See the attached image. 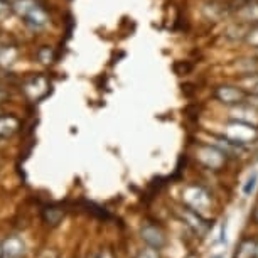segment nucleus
<instances>
[{"mask_svg":"<svg viewBox=\"0 0 258 258\" xmlns=\"http://www.w3.org/2000/svg\"><path fill=\"white\" fill-rule=\"evenodd\" d=\"M256 135L258 132H256L255 125L245 123V121H236V120H233L231 123L226 126V132H225V137L243 145V147H245L246 144L253 142V140L256 139Z\"/></svg>","mask_w":258,"mask_h":258,"instance_id":"nucleus-1","label":"nucleus"},{"mask_svg":"<svg viewBox=\"0 0 258 258\" xmlns=\"http://www.w3.org/2000/svg\"><path fill=\"white\" fill-rule=\"evenodd\" d=\"M246 91L238 85H220L214 90V98L226 106H236L245 101Z\"/></svg>","mask_w":258,"mask_h":258,"instance_id":"nucleus-2","label":"nucleus"},{"mask_svg":"<svg viewBox=\"0 0 258 258\" xmlns=\"http://www.w3.org/2000/svg\"><path fill=\"white\" fill-rule=\"evenodd\" d=\"M198 157L204 165H208V167H211V169L221 167L223 162H225V154H223L216 145H213V147L211 145H204V147L199 149Z\"/></svg>","mask_w":258,"mask_h":258,"instance_id":"nucleus-3","label":"nucleus"},{"mask_svg":"<svg viewBox=\"0 0 258 258\" xmlns=\"http://www.w3.org/2000/svg\"><path fill=\"white\" fill-rule=\"evenodd\" d=\"M236 19L240 24H246V26H256L258 24V0H251V2H243L240 7L236 9Z\"/></svg>","mask_w":258,"mask_h":258,"instance_id":"nucleus-4","label":"nucleus"},{"mask_svg":"<svg viewBox=\"0 0 258 258\" xmlns=\"http://www.w3.org/2000/svg\"><path fill=\"white\" fill-rule=\"evenodd\" d=\"M231 118L236 121H245V123L255 125L258 123V111L253 110L251 106H248L245 103L231 106Z\"/></svg>","mask_w":258,"mask_h":258,"instance_id":"nucleus-5","label":"nucleus"},{"mask_svg":"<svg viewBox=\"0 0 258 258\" xmlns=\"http://www.w3.org/2000/svg\"><path fill=\"white\" fill-rule=\"evenodd\" d=\"M186 201L189 206H192V209H199V211H201L203 208L208 206L209 198L201 187L194 186V187H189L186 191Z\"/></svg>","mask_w":258,"mask_h":258,"instance_id":"nucleus-6","label":"nucleus"},{"mask_svg":"<svg viewBox=\"0 0 258 258\" xmlns=\"http://www.w3.org/2000/svg\"><path fill=\"white\" fill-rule=\"evenodd\" d=\"M142 238L145 240V243L147 245H150L152 248H162L164 246V243H165V236H164V233L157 230L155 226L152 225H147L142 230Z\"/></svg>","mask_w":258,"mask_h":258,"instance_id":"nucleus-7","label":"nucleus"},{"mask_svg":"<svg viewBox=\"0 0 258 258\" xmlns=\"http://www.w3.org/2000/svg\"><path fill=\"white\" fill-rule=\"evenodd\" d=\"M235 68L238 71V75L243 76H251L258 73V57H245V59H238L235 62Z\"/></svg>","mask_w":258,"mask_h":258,"instance_id":"nucleus-8","label":"nucleus"},{"mask_svg":"<svg viewBox=\"0 0 258 258\" xmlns=\"http://www.w3.org/2000/svg\"><path fill=\"white\" fill-rule=\"evenodd\" d=\"M24 19H26V22H27L32 29H41V27H44L46 24H47V21H49V19H47V14H46L44 11H42V9L39 7V6L34 7L32 11L29 12Z\"/></svg>","mask_w":258,"mask_h":258,"instance_id":"nucleus-9","label":"nucleus"},{"mask_svg":"<svg viewBox=\"0 0 258 258\" xmlns=\"http://www.w3.org/2000/svg\"><path fill=\"white\" fill-rule=\"evenodd\" d=\"M2 251H4V256H9V258H17L21 256L24 253V243L19 240V238H7L2 245Z\"/></svg>","mask_w":258,"mask_h":258,"instance_id":"nucleus-10","label":"nucleus"},{"mask_svg":"<svg viewBox=\"0 0 258 258\" xmlns=\"http://www.w3.org/2000/svg\"><path fill=\"white\" fill-rule=\"evenodd\" d=\"M47 90V81L46 78L42 76H37L34 78V80H31L26 85V93L31 96V98H39L41 95H44Z\"/></svg>","mask_w":258,"mask_h":258,"instance_id":"nucleus-11","label":"nucleus"},{"mask_svg":"<svg viewBox=\"0 0 258 258\" xmlns=\"http://www.w3.org/2000/svg\"><path fill=\"white\" fill-rule=\"evenodd\" d=\"M19 121L16 116L4 115L0 116V139H9L17 132Z\"/></svg>","mask_w":258,"mask_h":258,"instance_id":"nucleus-12","label":"nucleus"},{"mask_svg":"<svg viewBox=\"0 0 258 258\" xmlns=\"http://www.w3.org/2000/svg\"><path fill=\"white\" fill-rule=\"evenodd\" d=\"M184 218H186L187 225L192 226L196 231H204L208 228L206 223L201 220V216L196 211H192V209H184Z\"/></svg>","mask_w":258,"mask_h":258,"instance_id":"nucleus-13","label":"nucleus"},{"mask_svg":"<svg viewBox=\"0 0 258 258\" xmlns=\"http://www.w3.org/2000/svg\"><path fill=\"white\" fill-rule=\"evenodd\" d=\"M238 86L241 90H245L246 93H255L258 95V73L251 76H243L238 80Z\"/></svg>","mask_w":258,"mask_h":258,"instance_id":"nucleus-14","label":"nucleus"},{"mask_svg":"<svg viewBox=\"0 0 258 258\" xmlns=\"http://www.w3.org/2000/svg\"><path fill=\"white\" fill-rule=\"evenodd\" d=\"M37 4L34 0H14L12 2V11L21 17H26L29 12L36 7Z\"/></svg>","mask_w":258,"mask_h":258,"instance_id":"nucleus-15","label":"nucleus"},{"mask_svg":"<svg viewBox=\"0 0 258 258\" xmlns=\"http://www.w3.org/2000/svg\"><path fill=\"white\" fill-rule=\"evenodd\" d=\"M17 59V49L16 47H0V66L7 68L14 64Z\"/></svg>","mask_w":258,"mask_h":258,"instance_id":"nucleus-16","label":"nucleus"},{"mask_svg":"<svg viewBox=\"0 0 258 258\" xmlns=\"http://www.w3.org/2000/svg\"><path fill=\"white\" fill-rule=\"evenodd\" d=\"M255 251H256L255 243H253L251 240H245L241 243L240 250H238L235 258H251L253 255H255Z\"/></svg>","mask_w":258,"mask_h":258,"instance_id":"nucleus-17","label":"nucleus"},{"mask_svg":"<svg viewBox=\"0 0 258 258\" xmlns=\"http://www.w3.org/2000/svg\"><path fill=\"white\" fill-rule=\"evenodd\" d=\"M245 44L253 47V49H258V24H256V26H250V29L246 31Z\"/></svg>","mask_w":258,"mask_h":258,"instance_id":"nucleus-18","label":"nucleus"},{"mask_svg":"<svg viewBox=\"0 0 258 258\" xmlns=\"http://www.w3.org/2000/svg\"><path fill=\"white\" fill-rule=\"evenodd\" d=\"M37 59L42 62V64H49L54 59V51L51 49L49 46H44L37 51Z\"/></svg>","mask_w":258,"mask_h":258,"instance_id":"nucleus-19","label":"nucleus"},{"mask_svg":"<svg viewBox=\"0 0 258 258\" xmlns=\"http://www.w3.org/2000/svg\"><path fill=\"white\" fill-rule=\"evenodd\" d=\"M62 218V211L61 209H56V208H47L44 211V220L47 223H51V225H56L57 221H59Z\"/></svg>","mask_w":258,"mask_h":258,"instance_id":"nucleus-20","label":"nucleus"},{"mask_svg":"<svg viewBox=\"0 0 258 258\" xmlns=\"http://www.w3.org/2000/svg\"><path fill=\"white\" fill-rule=\"evenodd\" d=\"M12 12V4L6 2V0H0V21L7 19Z\"/></svg>","mask_w":258,"mask_h":258,"instance_id":"nucleus-21","label":"nucleus"},{"mask_svg":"<svg viewBox=\"0 0 258 258\" xmlns=\"http://www.w3.org/2000/svg\"><path fill=\"white\" fill-rule=\"evenodd\" d=\"M256 179H258V174H256V172H255V174H251V176L248 177V181H246V184H245V187H243V192H245L246 196H250L251 191L255 189Z\"/></svg>","mask_w":258,"mask_h":258,"instance_id":"nucleus-22","label":"nucleus"},{"mask_svg":"<svg viewBox=\"0 0 258 258\" xmlns=\"http://www.w3.org/2000/svg\"><path fill=\"white\" fill-rule=\"evenodd\" d=\"M243 103L248 105V106H251L253 110L258 111V95H255V93H246L245 101H243Z\"/></svg>","mask_w":258,"mask_h":258,"instance_id":"nucleus-23","label":"nucleus"},{"mask_svg":"<svg viewBox=\"0 0 258 258\" xmlns=\"http://www.w3.org/2000/svg\"><path fill=\"white\" fill-rule=\"evenodd\" d=\"M140 258H157V256H155L154 251H144L142 255H140Z\"/></svg>","mask_w":258,"mask_h":258,"instance_id":"nucleus-24","label":"nucleus"},{"mask_svg":"<svg viewBox=\"0 0 258 258\" xmlns=\"http://www.w3.org/2000/svg\"><path fill=\"white\" fill-rule=\"evenodd\" d=\"M6 98H7V93L4 90H0V103H2V101L6 100Z\"/></svg>","mask_w":258,"mask_h":258,"instance_id":"nucleus-25","label":"nucleus"},{"mask_svg":"<svg viewBox=\"0 0 258 258\" xmlns=\"http://www.w3.org/2000/svg\"><path fill=\"white\" fill-rule=\"evenodd\" d=\"M101 258H111V255H110V253H108V251H105V253H103V255H101Z\"/></svg>","mask_w":258,"mask_h":258,"instance_id":"nucleus-26","label":"nucleus"},{"mask_svg":"<svg viewBox=\"0 0 258 258\" xmlns=\"http://www.w3.org/2000/svg\"><path fill=\"white\" fill-rule=\"evenodd\" d=\"M4 256V251H2V248H0V258H2Z\"/></svg>","mask_w":258,"mask_h":258,"instance_id":"nucleus-27","label":"nucleus"},{"mask_svg":"<svg viewBox=\"0 0 258 258\" xmlns=\"http://www.w3.org/2000/svg\"><path fill=\"white\" fill-rule=\"evenodd\" d=\"M255 218H256V220H258V208H256V213H255Z\"/></svg>","mask_w":258,"mask_h":258,"instance_id":"nucleus-28","label":"nucleus"},{"mask_svg":"<svg viewBox=\"0 0 258 258\" xmlns=\"http://www.w3.org/2000/svg\"><path fill=\"white\" fill-rule=\"evenodd\" d=\"M6 2H9V4H12V2H14V0H6Z\"/></svg>","mask_w":258,"mask_h":258,"instance_id":"nucleus-29","label":"nucleus"},{"mask_svg":"<svg viewBox=\"0 0 258 258\" xmlns=\"http://www.w3.org/2000/svg\"><path fill=\"white\" fill-rule=\"evenodd\" d=\"M241 2H251V0H241Z\"/></svg>","mask_w":258,"mask_h":258,"instance_id":"nucleus-30","label":"nucleus"},{"mask_svg":"<svg viewBox=\"0 0 258 258\" xmlns=\"http://www.w3.org/2000/svg\"><path fill=\"white\" fill-rule=\"evenodd\" d=\"M256 57H258V49H256Z\"/></svg>","mask_w":258,"mask_h":258,"instance_id":"nucleus-31","label":"nucleus"}]
</instances>
